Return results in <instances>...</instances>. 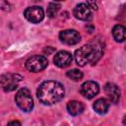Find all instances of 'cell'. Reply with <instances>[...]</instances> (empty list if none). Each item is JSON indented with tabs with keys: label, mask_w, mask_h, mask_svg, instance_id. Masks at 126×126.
<instances>
[{
	"label": "cell",
	"mask_w": 126,
	"mask_h": 126,
	"mask_svg": "<svg viewBox=\"0 0 126 126\" xmlns=\"http://www.w3.org/2000/svg\"><path fill=\"white\" fill-rule=\"evenodd\" d=\"M102 54L100 45L88 43L75 51V60L79 66H86L89 63H95Z\"/></svg>",
	"instance_id": "2"
},
{
	"label": "cell",
	"mask_w": 126,
	"mask_h": 126,
	"mask_svg": "<svg viewBox=\"0 0 126 126\" xmlns=\"http://www.w3.org/2000/svg\"><path fill=\"white\" fill-rule=\"evenodd\" d=\"M7 126H22V125H21V123H20L19 121H17V120H14V121H11V122H9Z\"/></svg>",
	"instance_id": "18"
},
{
	"label": "cell",
	"mask_w": 126,
	"mask_h": 126,
	"mask_svg": "<svg viewBox=\"0 0 126 126\" xmlns=\"http://www.w3.org/2000/svg\"><path fill=\"white\" fill-rule=\"evenodd\" d=\"M104 93L113 103H117L120 98V90L117 85L113 83H107L104 85Z\"/></svg>",
	"instance_id": "11"
},
{
	"label": "cell",
	"mask_w": 126,
	"mask_h": 126,
	"mask_svg": "<svg viewBox=\"0 0 126 126\" xmlns=\"http://www.w3.org/2000/svg\"><path fill=\"white\" fill-rule=\"evenodd\" d=\"M23 79L18 74H5L0 77V87L5 92H12L17 89L19 82Z\"/></svg>",
	"instance_id": "5"
},
{
	"label": "cell",
	"mask_w": 126,
	"mask_h": 126,
	"mask_svg": "<svg viewBox=\"0 0 126 126\" xmlns=\"http://www.w3.org/2000/svg\"><path fill=\"white\" fill-rule=\"evenodd\" d=\"M15 100L17 105L25 112H29L33 107V100L31 95V93L28 89L23 88L16 94Z\"/></svg>",
	"instance_id": "3"
},
{
	"label": "cell",
	"mask_w": 126,
	"mask_h": 126,
	"mask_svg": "<svg viewBox=\"0 0 126 126\" xmlns=\"http://www.w3.org/2000/svg\"><path fill=\"white\" fill-rule=\"evenodd\" d=\"M60 8H61V4L60 3H56V2L49 3V5L47 7V16L50 17V18L55 17Z\"/></svg>",
	"instance_id": "15"
},
{
	"label": "cell",
	"mask_w": 126,
	"mask_h": 126,
	"mask_svg": "<svg viewBox=\"0 0 126 126\" xmlns=\"http://www.w3.org/2000/svg\"><path fill=\"white\" fill-rule=\"evenodd\" d=\"M67 77L73 81H80L82 78H83V73L78 70V69H72V70H69L67 71L66 73Z\"/></svg>",
	"instance_id": "16"
},
{
	"label": "cell",
	"mask_w": 126,
	"mask_h": 126,
	"mask_svg": "<svg viewBox=\"0 0 126 126\" xmlns=\"http://www.w3.org/2000/svg\"><path fill=\"white\" fill-rule=\"evenodd\" d=\"M59 38L65 44L74 45L81 40V34L75 30H65L60 32Z\"/></svg>",
	"instance_id": "8"
},
{
	"label": "cell",
	"mask_w": 126,
	"mask_h": 126,
	"mask_svg": "<svg viewBox=\"0 0 126 126\" xmlns=\"http://www.w3.org/2000/svg\"><path fill=\"white\" fill-rule=\"evenodd\" d=\"M99 92V86L97 83L94 81H87L82 84L80 88V93L83 96H85L88 99H91L94 97Z\"/></svg>",
	"instance_id": "6"
},
{
	"label": "cell",
	"mask_w": 126,
	"mask_h": 126,
	"mask_svg": "<svg viewBox=\"0 0 126 126\" xmlns=\"http://www.w3.org/2000/svg\"><path fill=\"white\" fill-rule=\"evenodd\" d=\"M24 15L28 21H30L33 24H37V23L41 22L44 17L43 10L39 6H32V7L27 8L24 12Z\"/></svg>",
	"instance_id": "7"
},
{
	"label": "cell",
	"mask_w": 126,
	"mask_h": 126,
	"mask_svg": "<svg viewBox=\"0 0 126 126\" xmlns=\"http://www.w3.org/2000/svg\"><path fill=\"white\" fill-rule=\"evenodd\" d=\"M53 61H54V64L59 67V68H65L67 66H69L72 62V55L71 53H69L68 51H65V50H61V51H58L54 58H53Z\"/></svg>",
	"instance_id": "10"
},
{
	"label": "cell",
	"mask_w": 126,
	"mask_h": 126,
	"mask_svg": "<svg viewBox=\"0 0 126 126\" xmlns=\"http://www.w3.org/2000/svg\"><path fill=\"white\" fill-rule=\"evenodd\" d=\"M65 90L61 83L57 81H44L36 91L39 101L45 105H52L64 97Z\"/></svg>",
	"instance_id": "1"
},
{
	"label": "cell",
	"mask_w": 126,
	"mask_h": 126,
	"mask_svg": "<svg viewBox=\"0 0 126 126\" xmlns=\"http://www.w3.org/2000/svg\"><path fill=\"white\" fill-rule=\"evenodd\" d=\"M87 5L89 6V8L91 9H94V10H97V6H96V4L94 3V2H87Z\"/></svg>",
	"instance_id": "17"
},
{
	"label": "cell",
	"mask_w": 126,
	"mask_h": 126,
	"mask_svg": "<svg viewBox=\"0 0 126 126\" xmlns=\"http://www.w3.org/2000/svg\"><path fill=\"white\" fill-rule=\"evenodd\" d=\"M112 35L116 41L123 42L125 40V28L121 25L114 26L112 29Z\"/></svg>",
	"instance_id": "14"
},
{
	"label": "cell",
	"mask_w": 126,
	"mask_h": 126,
	"mask_svg": "<svg viewBox=\"0 0 126 126\" xmlns=\"http://www.w3.org/2000/svg\"><path fill=\"white\" fill-rule=\"evenodd\" d=\"M93 107H94V111L97 112L98 114H105L108 110L109 103L105 98H99L94 101Z\"/></svg>",
	"instance_id": "13"
},
{
	"label": "cell",
	"mask_w": 126,
	"mask_h": 126,
	"mask_svg": "<svg viewBox=\"0 0 126 126\" xmlns=\"http://www.w3.org/2000/svg\"><path fill=\"white\" fill-rule=\"evenodd\" d=\"M73 15L75 18L81 20V21H89L92 19V12L89 6L86 3H80L78 4L74 10H73Z\"/></svg>",
	"instance_id": "9"
},
{
	"label": "cell",
	"mask_w": 126,
	"mask_h": 126,
	"mask_svg": "<svg viewBox=\"0 0 126 126\" xmlns=\"http://www.w3.org/2000/svg\"><path fill=\"white\" fill-rule=\"evenodd\" d=\"M48 61L46 57L42 55H33L26 61V68L30 72L37 73L44 70L47 67Z\"/></svg>",
	"instance_id": "4"
},
{
	"label": "cell",
	"mask_w": 126,
	"mask_h": 126,
	"mask_svg": "<svg viewBox=\"0 0 126 126\" xmlns=\"http://www.w3.org/2000/svg\"><path fill=\"white\" fill-rule=\"evenodd\" d=\"M85 109L84 104L81 101L78 100H70L67 103V110L68 113L73 115V116H77L79 114H81Z\"/></svg>",
	"instance_id": "12"
}]
</instances>
